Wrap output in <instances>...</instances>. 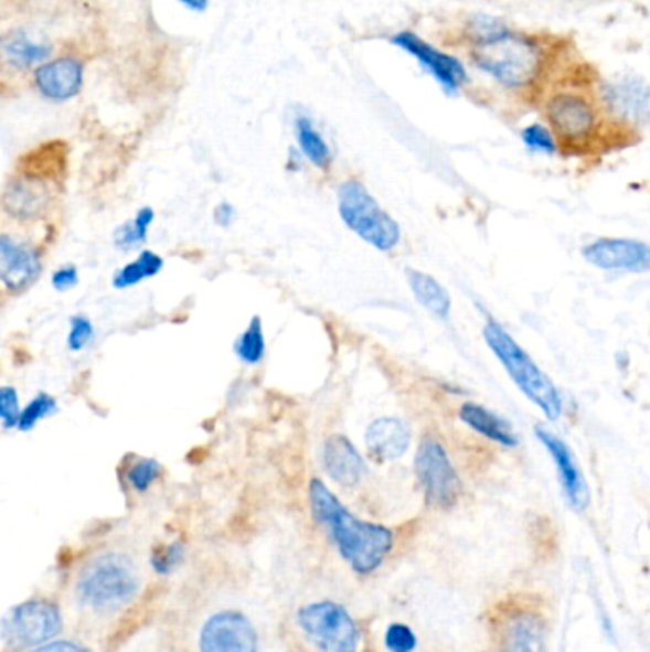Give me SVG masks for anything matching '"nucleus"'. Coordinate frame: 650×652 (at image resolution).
<instances>
[{"label":"nucleus","instance_id":"obj_17","mask_svg":"<svg viewBox=\"0 0 650 652\" xmlns=\"http://www.w3.org/2000/svg\"><path fill=\"white\" fill-rule=\"evenodd\" d=\"M364 445L374 462H393L405 457L411 445V434L405 421L392 416H382L369 424L364 431Z\"/></svg>","mask_w":650,"mask_h":652},{"label":"nucleus","instance_id":"obj_30","mask_svg":"<svg viewBox=\"0 0 650 652\" xmlns=\"http://www.w3.org/2000/svg\"><path fill=\"white\" fill-rule=\"evenodd\" d=\"M185 559V546L183 542L175 541L164 546L153 547L151 554V567L159 576H168L182 565Z\"/></svg>","mask_w":650,"mask_h":652},{"label":"nucleus","instance_id":"obj_25","mask_svg":"<svg viewBox=\"0 0 650 652\" xmlns=\"http://www.w3.org/2000/svg\"><path fill=\"white\" fill-rule=\"evenodd\" d=\"M296 140H298L301 153L313 164L315 169H330L332 151H330L327 140L322 138L321 132L313 127V122L308 117H298L296 119Z\"/></svg>","mask_w":650,"mask_h":652},{"label":"nucleus","instance_id":"obj_1","mask_svg":"<svg viewBox=\"0 0 650 652\" xmlns=\"http://www.w3.org/2000/svg\"><path fill=\"white\" fill-rule=\"evenodd\" d=\"M309 502L315 520L329 531L343 559L359 575L376 570L392 552V531L387 526L355 517L321 479H311Z\"/></svg>","mask_w":650,"mask_h":652},{"label":"nucleus","instance_id":"obj_15","mask_svg":"<svg viewBox=\"0 0 650 652\" xmlns=\"http://www.w3.org/2000/svg\"><path fill=\"white\" fill-rule=\"evenodd\" d=\"M41 274V256L25 241L0 233V285L20 292Z\"/></svg>","mask_w":650,"mask_h":652},{"label":"nucleus","instance_id":"obj_12","mask_svg":"<svg viewBox=\"0 0 650 652\" xmlns=\"http://www.w3.org/2000/svg\"><path fill=\"white\" fill-rule=\"evenodd\" d=\"M582 256L603 271L647 274L650 269V246L643 241L601 237L584 246Z\"/></svg>","mask_w":650,"mask_h":652},{"label":"nucleus","instance_id":"obj_14","mask_svg":"<svg viewBox=\"0 0 650 652\" xmlns=\"http://www.w3.org/2000/svg\"><path fill=\"white\" fill-rule=\"evenodd\" d=\"M393 44L398 49L406 50L408 54H413L419 64L424 65L447 92L458 90L468 81V73H466V67H463L460 60L434 49L424 39L414 35L413 31H401V33L393 36Z\"/></svg>","mask_w":650,"mask_h":652},{"label":"nucleus","instance_id":"obj_24","mask_svg":"<svg viewBox=\"0 0 650 652\" xmlns=\"http://www.w3.org/2000/svg\"><path fill=\"white\" fill-rule=\"evenodd\" d=\"M164 267L162 256L153 253V250H141L132 261H128L126 266L120 267L113 275V287L125 290V288L136 287L146 279L157 277L161 274Z\"/></svg>","mask_w":650,"mask_h":652},{"label":"nucleus","instance_id":"obj_3","mask_svg":"<svg viewBox=\"0 0 650 652\" xmlns=\"http://www.w3.org/2000/svg\"><path fill=\"white\" fill-rule=\"evenodd\" d=\"M482 336L494 357L502 363L508 376L519 387L526 399L531 400L547 420H560L565 413V400L560 387L540 368L534 359L518 344L508 330L494 319H487L482 327Z\"/></svg>","mask_w":650,"mask_h":652},{"label":"nucleus","instance_id":"obj_5","mask_svg":"<svg viewBox=\"0 0 650 652\" xmlns=\"http://www.w3.org/2000/svg\"><path fill=\"white\" fill-rule=\"evenodd\" d=\"M338 212L343 224L374 246L380 253H392L401 243V227L390 212H385L371 191L359 180H345L338 185Z\"/></svg>","mask_w":650,"mask_h":652},{"label":"nucleus","instance_id":"obj_2","mask_svg":"<svg viewBox=\"0 0 650 652\" xmlns=\"http://www.w3.org/2000/svg\"><path fill=\"white\" fill-rule=\"evenodd\" d=\"M477 25L469 56L477 70L487 73L503 88L524 90L544 73V46L534 36L510 31L494 20Z\"/></svg>","mask_w":650,"mask_h":652},{"label":"nucleus","instance_id":"obj_26","mask_svg":"<svg viewBox=\"0 0 650 652\" xmlns=\"http://www.w3.org/2000/svg\"><path fill=\"white\" fill-rule=\"evenodd\" d=\"M154 222V211L151 206H141L140 211L134 214L132 220L120 224L113 233V243L120 250H136L147 241L149 227Z\"/></svg>","mask_w":650,"mask_h":652},{"label":"nucleus","instance_id":"obj_28","mask_svg":"<svg viewBox=\"0 0 650 652\" xmlns=\"http://www.w3.org/2000/svg\"><path fill=\"white\" fill-rule=\"evenodd\" d=\"M56 413L57 400L52 395H49V393H39L35 399L29 400L28 407L21 408L15 429L21 431V434H28V431L35 428L39 421L50 418L52 414Z\"/></svg>","mask_w":650,"mask_h":652},{"label":"nucleus","instance_id":"obj_32","mask_svg":"<svg viewBox=\"0 0 650 652\" xmlns=\"http://www.w3.org/2000/svg\"><path fill=\"white\" fill-rule=\"evenodd\" d=\"M94 338V324L90 317L73 316L70 321V334H67V348L73 353L86 350Z\"/></svg>","mask_w":650,"mask_h":652},{"label":"nucleus","instance_id":"obj_13","mask_svg":"<svg viewBox=\"0 0 650 652\" xmlns=\"http://www.w3.org/2000/svg\"><path fill=\"white\" fill-rule=\"evenodd\" d=\"M497 631L500 652H545L544 618L534 610H505Z\"/></svg>","mask_w":650,"mask_h":652},{"label":"nucleus","instance_id":"obj_9","mask_svg":"<svg viewBox=\"0 0 650 652\" xmlns=\"http://www.w3.org/2000/svg\"><path fill=\"white\" fill-rule=\"evenodd\" d=\"M545 117L553 133L568 143H580L594 136L599 127V111L586 94L560 90L545 101Z\"/></svg>","mask_w":650,"mask_h":652},{"label":"nucleus","instance_id":"obj_18","mask_svg":"<svg viewBox=\"0 0 650 652\" xmlns=\"http://www.w3.org/2000/svg\"><path fill=\"white\" fill-rule=\"evenodd\" d=\"M36 88L42 96L56 101L77 96L83 86V67L73 57H62L49 64H42L35 71Z\"/></svg>","mask_w":650,"mask_h":652},{"label":"nucleus","instance_id":"obj_37","mask_svg":"<svg viewBox=\"0 0 650 652\" xmlns=\"http://www.w3.org/2000/svg\"><path fill=\"white\" fill-rule=\"evenodd\" d=\"M235 217H237V211H235V206L231 203H220L214 209V222L220 227H230L235 222Z\"/></svg>","mask_w":650,"mask_h":652},{"label":"nucleus","instance_id":"obj_4","mask_svg":"<svg viewBox=\"0 0 650 652\" xmlns=\"http://www.w3.org/2000/svg\"><path fill=\"white\" fill-rule=\"evenodd\" d=\"M140 594V570L130 555L105 552L86 563L77 576L75 596L86 609L102 614L125 609Z\"/></svg>","mask_w":650,"mask_h":652},{"label":"nucleus","instance_id":"obj_20","mask_svg":"<svg viewBox=\"0 0 650 652\" xmlns=\"http://www.w3.org/2000/svg\"><path fill=\"white\" fill-rule=\"evenodd\" d=\"M162 591L164 589L161 586H151L136 603L130 605V609L122 614L115 630L107 635V652L119 651L128 639L134 638L153 618L154 610L159 609L161 603Z\"/></svg>","mask_w":650,"mask_h":652},{"label":"nucleus","instance_id":"obj_10","mask_svg":"<svg viewBox=\"0 0 650 652\" xmlns=\"http://www.w3.org/2000/svg\"><path fill=\"white\" fill-rule=\"evenodd\" d=\"M199 652H258V631L238 610H220L199 633Z\"/></svg>","mask_w":650,"mask_h":652},{"label":"nucleus","instance_id":"obj_8","mask_svg":"<svg viewBox=\"0 0 650 652\" xmlns=\"http://www.w3.org/2000/svg\"><path fill=\"white\" fill-rule=\"evenodd\" d=\"M298 626L322 652H356L359 628L342 605L332 601L306 605L298 612Z\"/></svg>","mask_w":650,"mask_h":652},{"label":"nucleus","instance_id":"obj_6","mask_svg":"<svg viewBox=\"0 0 650 652\" xmlns=\"http://www.w3.org/2000/svg\"><path fill=\"white\" fill-rule=\"evenodd\" d=\"M62 610L52 599L35 597L8 610L0 620V639L12 649H33L62 631Z\"/></svg>","mask_w":650,"mask_h":652},{"label":"nucleus","instance_id":"obj_34","mask_svg":"<svg viewBox=\"0 0 650 652\" xmlns=\"http://www.w3.org/2000/svg\"><path fill=\"white\" fill-rule=\"evenodd\" d=\"M20 410V395L15 392V387H0V421H2V428L15 429Z\"/></svg>","mask_w":650,"mask_h":652},{"label":"nucleus","instance_id":"obj_38","mask_svg":"<svg viewBox=\"0 0 650 652\" xmlns=\"http://www.w3.org/2000/svg\"><path fill=\"white\" fill-rule=\"evenodd\" d=\"M178 2H182L183 7L193 12H203L209 7V0H178Z\"/></svg>","mask_w":650,"mask_h":652},{"label":"nucleus","instance_id":"obj_29","mask_svg":"<svg viewBox=\"0 0 650 652\" xmlns=\"http://www.w3.org/2000/svg\"><path fill=\"white\" fill-rule=\"evenodd\" d=\"M161 463L153 458H138L136 462L130 463L125 471V479L128 487L138 494L149 491L154 481L161 478Z\"/></svg>","mask_w":650,"mask_h":652},{"label":"nucleus","instance_id":"obj_7","mask_svg":"<svg viewBox=\"0 0 650 652\" xmlns=\"http://www.w3.org/2000/svg\"><path fill=\"white\" fill-rule=\"evenodd\" d=\"M414 471L427 504L437 510H450L458 504L463 484L443 442L434 437H426L419 442L414 458Z\"/></svg>","mask_w":650,"mask_h":652},{"label":"nucleus","instance_id":"obj_11","mask_svg":"<svg viewBox=\"0 0 650 652\" xmlns=\"http://www.w3.org/2000/svg\"><path fill=\"white\" fill-rule=\"evenodd\" d=\"M534 435L542 442V447L547 450V455L552 457L566 502L576 512H584L589 505L592 496H589V487H587L586 478L578 466V460L574 457L573 449L561 439L560 435L545 428L544 424L534 426Z\"/></svg>","mask_w":650,"mask_h":652},{"label":"nucleus","instance_id":"obj_22","mask_svg":"<svg viewBox=\"0 0 650 652\" xmlns=\"http://www.w3.org/2000/svg\"><path fill=\"white\" fill-rule=\"evenodd\" d=\"M406 282L413 290L414 298L419 306L437 317L440 321H447L452 311V298L448 295L447 288L443 287L435 277L418 269H406Z\"/></svg>","mask_w":650,"mask_h":652},{"label":"nucleus","instance_id":"obj_23","mask_svg":"<svg viewBox=\"0 0 650 652\" xmlns=\"http://www.w3.org/2000/svg\"><path fill=\"white\" fill-rule=\"evenodd\" d=\"M0 54L8 64L18 70H28L33 65L42 64L50 56V46L36 43L25 31H10L0 36Z\"/></svg>","mask_w":650,"mask_h":652},{"label":"nucleus","instance_id":"obj_33","mask_svg":"<svg viewBox=\"0 0 650 652\" xmlns=\"http://www.w3.org/2000/svg\"><path fill=\"white\" fill-rule=\"evenodd\" d=\"M384 639L390 652H413L418 645L416 633L408 626L398 624V622L387 626Z\"/></svg>","mask_w":650,"mask_h":652},{"label":"nucleus","instance_id":"obj_21","mask_svg":"<svg viewBox=\"0 0 650 652\" xmlns=\"http://www.w3.org/2000/svg\"><path fill=\"white\" fill-rule=\"evenodd\" d=\"M458 416L469 429L487 437L489 441L498 442L505 449H513L519 445L518 435L511 428L510 421L503 420L502 416H498L489 408L481 407L477 403H463L458 410Z\"/></svg>","mask_w":650,"mask_h":652},{"label":"nucleus","instance_id":"obj_16","mask_svg":"<svg viewBox=\"0 0 650 652\" xmlns=\"http://www.w3.org/2000/svg\"><path fill=\"white\" fill-rule=\"evenodd\" d=\"M322 463L329 478L342 487H356L366 475V462L355 445L342 434L330 435L322 449Z\"/></svg>","mask_w":650,"mask_h":652},{"label":"nucleus","instance_id":"obj_19","mask_svg":"<svg viewBox=\"0 0 650 652\" xmlns=\"http://www.w3.org/2000/svg\"><path fill=\"white\" fill-rule=\"evenodd\" d=\"M603 104L622 120H644L649 111V90L639 78H622L603 86Z\"/></svg>","mask_w":650,"mask_h":652},{"label":"nucleus","instance_id":"obj_36","mask_svg":"<svg viewBox=\"0 0 650 652\" xmlns=\"http://www.w3.org/2000/svg\"><path fill=\"white\" fill-rule=\"evenodd\" d=\"M29 652H90L86 646L75 641H67V639H57V641H49L42 645L33 646V651Z\"/></svg>","mask_w":650,"mask_h":652},{"label":"nucleus","instance_id":"obj_35","mask_svg":"<svg viewBox=\"0 0 650 652\" xmlns=\"http://www.w3.org/2000/svg\"><path fill=\"white\" fill-rule=\"evenodd\" d=\"M78 285V269L73 264L57 267L56 271L52 274V287L57 292H67L71 288Z\"/></svg>","mask_w":650,"mask_h":652},{"label":"nucleus","instance_id":"obj_27","mask_svg":"<svg viewBox=\"0 0 650 652\" xmlns=\"http://www.w3.org/2000/svg\"><path fill=\"white\" fill-rule=\"evenodd\" d=\"M233 351L245 365H258L259 361L266 357V336L259 317H252L245 332L235 340Z\"/></svg>","mask_w":650,"mask_h":652},{"label":"nucleus","instance_id":"obj_31","mask_svg":"<svg viewBox=\"0 0 650 652\" xmlns=\"http://www.w3.org/2000/svg\"><path fill=\"white\" fill-rule=\"evenodd\" d=\"M521 140H523L526 148L531 149V151H536V153H557V140H555V136H553L550 128L540 125V122H534V125L523 128Z\"/></svg>","mask_w":650,"mask_h":652}]
</instances>
